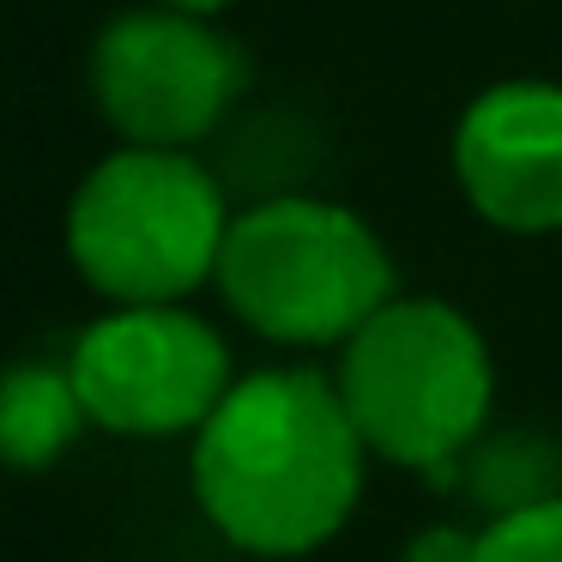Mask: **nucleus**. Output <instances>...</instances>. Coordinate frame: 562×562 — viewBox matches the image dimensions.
I'll return each instance as SVG.
<instances>
[{
    "instance_id": "2",
    "label": "nucleus",
    "mask_w": 562,
    "mask_h": 562,
    "mask_svg": "<svg viewBox=\"0 0 562 562\" xmlns=\"http://www.w3.org/2000/svg\"><path fill=\"white\" fill-rule=\"evenodd\" d=\"M224 303L284 345L357 339L387 308L393 260L357 212L327 200H267L231 218L218 255Z\"/></svg>"
},
{
    "instance_id": "4",
    "label": "nucleus",
    "mask_w": 562,
    "mask_h": 562,
    "mask_svg": "<svg viewBox=\"0 0 562 562\" xmlns=\"http://www.w3.org/2000/svg\"><path fill=\"white\" fill-rule=\"evenodd\" d=\"M339 393L363 448L417 472L465 453L490 412V351L448 303H387L345 345Z\"/></svg>"
},
{
    "instance_id": "6",
    "label": "nucleus",
    "mask_w": 562,
    "mask_h": 562,
    "mask_svg": "<svg viewBox=\"0 0 562 562\" xmlns=\"http://www.w3.org/2000/svg\"><path fill=\"white\" fill-rule=\"evenodd\" d=\"M91 91L127 146L182 151L243 91V55L194 13H127L98 37Z\"/></svg>"
},
{
    "instance_id": "10",
    "label": "nucleus",
    "mask_w": 562,
    "mask_h": 562,
    "mask_svg": "<svg viewBox=\"0 0 562 562\" xmlns=\"http://www.w3.org/2000/svg\"><path fill=\"white\" fill-rule=\"evenodd\" d=\"M405 562H477V538L453 532V526H429V532L412 538Z\"/></svg>"
},
{
    "instance_id": "1",
    "label": "nucleus",
    "mask_w": 562,
    "mask_h": 562,
    "mask_svg": "<svg viewBox=\"0 0 562 562\" xmlns=\"http://www.w3.org/2000/svg\"><path fill=\"white\" fill-rule=\"evenodd\" d=\"M194 490L231 544L296 557L327 544L363 490V436L315 369H267L200 424Z\"/></svg>"
},
{
    "instance_id": "3",
    "label": "nucleus",
    "mask_w": 562,
    "mask_h": 562,
    "mask_svg": "<svg viewBox=\"0 0 562 562\" xmlns=\"http://www.w3.org/2000/svg\"><path fill=\"white\" fill-rule=\"evenodd\" d=\"M224 236V194L182 151H115L67 212V248L86 284L127 308H170L200 279H218Z\"/></svg>"
},
{
    "instance_id": "5",
    "label": "nucleus",
    "mask_w": 562,
    "mask_h": 562,
    "mask_svg": "<svg viewBox=\"0 0 562 562\" xmlns=\"http://www.w3.org/2000/svg\"><path fill=\"white\" fill-rule=\"evenodd\" d=\"M74 387L115 436H176L231 393V351L182 308H122L74 345Z\"/></svg>"
},
{
    "instance_id": "7",
    "label": "nucleus",
    "mask_w": 562,
    "mask_h": 562,
    "mask_svg": "<svg viewBox=\"0 0 562 562\" xmlns=\"http://www.w3.org/2000/svg\"><path fill=\"white\" fill-rule=\"evenodd\" d=\"M460 188L502 231H562V91L508 79L465 110L453 134Z\"/></svg>"
},
{
    "instance_id": "8",
    "label": "nucleus",
    "mask_w": 562,
    "mask_h": 562,
    "mask_svg": "<svg viewBox=\"0 0 562 562\" xmlns=\"http://www.w3.org/2000/svg\"><path fill=\"white\" fill-rule=\"evenodd\" d=\"M86 417L91 412L74 387V369L19 363L7 375V393H0V448H7V460L19 472H37L79 436Z\"/></svg>"
},
{
    "instance_id": "9",
    "label": "nucleus",
    "mask_w": 562,
    "mask_h": 562,
    "mask_svg": "<svg viewBox=\"0 0 562 562\" xmlns=\"http://www.w3.org/2000/svg\"><path fill=\"white\" fill-rule=\"evenodd\" d=\"M477 562H562V496L508 508L477 538Z\"/></svg>"
},
{
    "instance_id": "11",
    "label": "nucleus",
    "mask_w": 562,
    "mask_h": 562,
    "mask_svg": "<svg viewBox=\"0 0 562 562\" xmlns=\"http://www.w3.org/2000/svg\"><path fill=\"white\" fill-rule=\"evenodd\" d=\"M170 7H176V13H218V7H231V0H170Z\"/></svg>"
}]
</instances>
